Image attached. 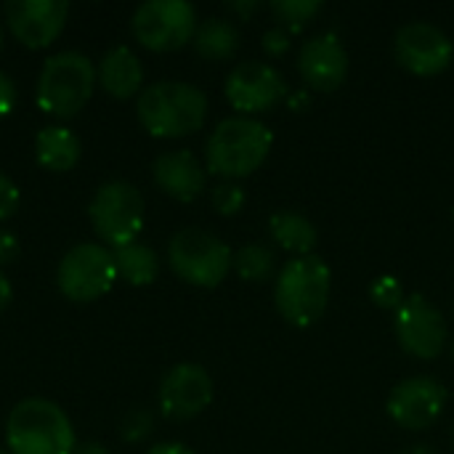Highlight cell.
Returning a JSON list of instances; mask_svg holds the SVG:
<instances>
[{
  "mask_svg": "<svg viewBox=\"0 0 454 454\" xmlns=\"http://www.w3.org/2000/svg\"><path fill=\"white\" fill-rule=\"evenodd\" d=\"M210 202H213V207H215L221 215H234V213L245 205V192H242L239 184L223 181V184H218V186L213 189Z\"/></svg>",
  "mask_w": 454,
  "mask_h": 454,
  "instance_id": "cell-26",
  "label": "cell"
},
{
  "mask_svg": "<svg viewBox=\"0 0 454 454\" xmlns=\"http://www.w3.org/2000/svg\"><path fill=\"white\" fill-rule=\"evenodd\" d=\"M96 234L114 250L136 242L144 226V197L130 181H106L88 205Z\"/></svg>",
  "mask_w": 454,
  "mask_h": 454,
  "instance_id": "cell-7",
  "label": "cell"
},
{
  "mask_svg": "<svg viewBox=\"0 0 454 454\" xmlns=\"http://www.w3.org/2000/svg\"><path fill=\"white\" fill-rule=\"evenodd\" d=\"M19 207V186L13 184L11 176L0 170V221L8 218Z\"/></svg>",
  "mask_w": 454,
  "mask_h": 454,
  "instance_id": "cell-29",
  "label": "cell"
},
{
  "mask_svg": "<svg viewBox=\"0 0 454 454\" xmlns=\"http://www.w3.org/2000/svg\"><path fill=\"white\" fill-rule=\"evenodd\" d=\"M231 266L247 282H266L277 269V255H274V250L269 245L250 242V245H245V247H239L234 253Z\"/></svg>",
  "mask_w": 454,
  "mask_h": 454,
  "instance_id": "cell-23",
  "label": "cell"
},
{
  "mask_svg": "<svg viewBox=\"0 0 454 454\" xmlns=\"http://www.w3.org/2000/svg\"><path fill=\"white\" fill-rule=\"evenodd\" d=\"M271 144L274 133L261 120L245 114L226 117L213 128L205 144L207 170L229 181L245 178L263 165L271 152Z\"/></svg>",
  "mask_w": 454,
  "mask_h": 454,
  "instance_id": "cell-2",
  "label": "cell"
},
{
  "mask_svg": "<svg viewBox=\"0 0 454 454\" xmlns=\"http://www.w3.org/2000/svg\"><path fill=\"white\" fill-rule=\"evenodd\" d=\"M394 333L399 346L418 359H434L444 351L450 340V327L444 314L426 301V295H410L394 319Z\"/></svg>",
  "mask_w": 454,
  "mask_h": 454,
  "instance_id": "cell-10",
  "label": "cell"
},
{
  "mask_svg": "<svg viewBox=\"0 0 454 454\" xmlns=\"http://www.w3.org/2000/svg\"><path fill=\"white\" fill-rule=\"evenodd\" d=\"M319 11H322V0H274L271 3V13L290 32H301Z\"/></svg>",
  "mask_w": 454,
  "mask_h": 454,
  "instance_id": "cell-24",
  "label": "cell"
},
{
  "mask_svg": "<svg viewBox=\"0 0 454 454\" xmlns=\"http://www.w3.org/2000/svg\"><path fill=\"white\" fill-rule=\"evenodd\" d=\"M141 125L160 138L189 136L207 117V96L184 80H160L141 90L136 104Z\"/></svg>",
  "mask_w": 454,
  "mask_h": 454,
  "instance_id": "cell-1",
  "label": "cell"
},
{
  "mask_svg": "<svg viewBox=\"0 0 454 454\" xmlns=\"http://www.w3.org/2000/svg\"><path fill=\"white\" fill-rule=\"evenodd\" d=\"M133 35L152 51H176L194 40L197 11L189 0H146L133 11Z\"/></svg>",
  "mask_w": 454,
  "mask_h": 454,
  "instance_id": "cell-8",
  "label": "cell"
},
{
  "mask_svg": "<svg viewBox=\"0 0 454 454\" xmlns=\"http://www.w3.org/2000/svg\"><path fill=\"white\" fill-rule=\"evenodd\" d=\"M16 104V85L13 80L0 69V117H5Z\"/></svg>",
  "mask_w": 454,
  "mask_h": 454,
  "instance_id": "cell-30",
  "label": "cell"
},
{
  "mask_svg": "<svg viewBox=\"0 0 454 454\" xmlns=\"http://www.w3.org/2000/svg\"><path fill=\"white\" fill-rule=\"evenodd\" d=\"M370 298H372L375 306L388 309V311H399L402 303L407 301L402 282H399L396 277H388V274H386V277H378V279L370 285Z\"/></svg>",
  "mask_w": 454,
  "mask_h": 454,
  "instance_id": "cell-25",
  "label": "cell"
},
{
  "mask_svg": "<svg viewBox=\"0 0 454 454\" xmlns=\"http://www.w3.org/2000/svg\"><path fill=\"white\" fill-rule=\"evenodd\" d=\"M0 454H11V452H5V450H0Z\"/></svg>",
  "mask_w": 454,
  "mask_h": 454,
  "instance_id": "cell-40",
  "label": "cell"
},
{
  "mask_svg": "<svg viewBox=\"0 0 454 454\" xmlns=\"http://www.w3.org/2000/svg\"><path fill=\"white\" fill-rule=\"evenodd\" d=\"M194 48L205 59H215V61L231 59L237 53V48H239V29L229 19L210 16V19H205V21L197 24Z\"/></svg>",
  "mask_w": 454,
  "mask_h": 454,
  "instance_id": "cell-21",
  "label": "cell"
},
{
  "mask_svg": "<svg viewBox=\"0 0 454 454\" xmlns=\"http://www.w3.org/2000/svg\"><path fill=\"white\" fill-rule=\"evenodd\" d=\"M146 454H194L186 444L181 442H162V444H154Z\"/></svg>",
  "mask_w": 454,
  "mask_h": 454,
  "instance_id": "cell-32",
  "label": "cell"
},
{
  "mask_svg": "<svg viewBox=\"0 0 454 454\" xmlns=\"http://www.w3.org/2000/svg\"><path fill=\"white\" fill-rule=\"evenodd\" d=\"M394 53L412 74L431 77L452 64L454 45L442 27L431 21H410L399 27L394 37Z\"/></svg>",
  "mask_w": 454,
  "mask_h": 454,
  "instance_id": "cell-11",
  "label": "cell"
},
{
  "mask_svg": "<svg viewBox=\"0 0 454 454\" xmlns=\"http://www.w3.org/2000/svg\"><path fill=\"white\" fill-rule=\"evenodd\" d=\"M16 255H19V239L8 229H0V266L16 261Z\"/></svg>",
  "mask_w": 454,
  "mask_h": 454,
  "instance_id": "cell-31",
  "label": "cell"
},
{
  "mask_svg": "<svg viewBox=\"0 0 454 454\" xmlns=\"http://www.w3.org/2000/svg\"><path fill=\"white\" fill-rule=\"evenodd\" d=\"M98 80H101L104 90H109L112 96L128 98L136 90H141L144 67L128 45H117L104 53V59L98 64Z\"/></svg>",
  "mask_w": 454,
  "mask_h": 454,
  "instance_id": "cell-18",
  "label": "cell"
},
{
  "mask_svg": "<svg viewBox=\"0 0 454 454\" xmlns=\"http://www.w3.org/2000/svg\"><path fill=\"white\" fill-rule=\"evenodd\" d=\"M450 351H452V359H454V340H452V346H450Z\"/></svg>",
  "mask_w": 454,
  "mask_h": 454,
  "instance_id": "cell-38",
  "label": "cell"
},
{
  "mask_svg": "<svg viewBox=\"0 0 454 454\" xmlns=\"http://www.w3.org/2000/svg\"><path fill=\"white\" fill-rule=\"evenodd\" d=\"M11 295H13V290H11V282L5 279V274L0 271V311L11 303Z\"/></svg>",
  "mask_w": 454,
  "mask_h": 454,
  "instance_id": "cell-35",
  "label": "cell"
},
{
  "mask_svg": "<svg viewBox=\"0 0 454 454\" xmlns=\"http://www.w3.org/2000/svg\"><path fill=\"white\" fill-rule=\"evenodd\" d=\"M154 181L157 186L181 200V202H192L200 197V192L205 189L207 173L202 168V162L189 152V149H173V152H162L154 165Z\"/></svg>",
  "mask_w": 454,
  "mask_h": 454,
  "instance_id": "cell-17",
  "label": "cell"
},
{
  "mask_svg": "<svg viewBox=\"0 0 454 454\" xmlns=\"http://www.w3.org/2000/svg\"><path fill=\"white\" fill-rule=\"evenodd\" d=\"M399 454H439L431 444H410V447H404Z\"/></svg>",
  "mask_w": 454,
  "mask_h": 454,
  "instance_id": "cell-36",
  "label": "cell"
},
{
  "mask_svg": "<svg viewBox=\"0 0 454 454\" xmlns=\"http://www.w3.org/2000/svg\"><path fill=\"white\" fill-rule=\"evenodd\" d=\"M269 231L279 247H285L287 253H295V255H311V250L317 247V239H319L317 226L295 210H277L269 218Z\"/></svg>",
  "mask_w": 454,
  "mask_h": 454,
  "instance_id": "cell-20",
  "label": "cell"
},
{
  "mask_svg": "<svg viewBox=\"0 0 454 454\" xmlns=\"http://www.w3.org/2000/svg\"><path fill=\"white\" fill-rule=\"evenodd\" d=\"M117 279L114 255L98 242H80L59 263V287L69 301L88 303L101 298Z\"/></svg>",
  "mask_w": 454,
  "mask_h": 454,
  "instance_id": "cell-9",
  "label": "cell"
},
{
  "mask_svg": "<svg viewBox=\"0 0 454 454\" xmlns=\"http://www.w3.org/2000/svg\"><path fill=\"white\" fill-rule=\"evenodd\" d=\"M287 96V82L271 64L242 61L226 77V98L239 112H263Z\"/></svg>",
  "mask_w": 454,
  "mask_h": 454,
  "instance_id": "cell-14",
  "label": "cell"
},
{
  "mask_svg": "<svg viewBox=\"0 0 454 454\" xmlns=\"http://www.w3.org/2000/svg\"><path fill=\"white\" fill-rule=\"evenodd\" d=\"M447 407V388L431 375H415L394 386L388 396V415L407 431H423L434 426Z\"/></svg>",
  "mask_w": 454,
  "mask_h": 454,
  "instance_id": "cell-12",
  "label": "cell"
},
{
  "mask_svg": "<svg viewBox=\"0 0 454 454\" xmlns=\"http://www.w3.org/2000/svg\"><path fill=\"white\" fill-rule=\"evenodd\" d=\"M72 454H112L104 444H96V442H85V444H77Z\"/></svg>",
  "mask_w": 454,
  "mask_h": 454,
  "instance_id": "cell-34",
  "label": "cell"
},
{
  "mask_svg": "<svg viewBox=\"0 0 454 454\" xmlns=\"http://www.w3.org/2000/svg\"><path fill=\"white\" fill-rule=\"evenodd\" d=\"M112 255H114L117 277H122L130 285H149V282H154V277L160 271L157 253L144 242H130V245L114 247Z\"/></svg>",
  "mask_w": 454,
  "mask_h": 454,
  "instance_id": "cell-22",
  "label": "cell"
},
{
  "mask_svg": "<svg viewBox=\"0 0 454 454\" xmlns=\"http://www.w3.org/2000/svg\"><path fill=\"white\" fill-rule=\"evenodd\" d=\"M261 45L269 56H282L290 48V29H285L282 24H274L263 32Z\"/></svg>",
  "mask_w": 454,
  "mask_h": 454,
  "instance_id": "cell-28",
  "label": "cell"
},
{
  "mask_svg": "<svg viewBox=\"0 0 454 454\" xmlns=\"http://www.w3.org/2000/svg\"><path fill=\"white\" fill-rule=\"evenodd\" d=\"M96 67L80 51H59L45 59L37 77V104L56 117H74L93 93Z\"/></svg>",
  "mask_w": 454,
  "mask_h": 454,
  "instance_id": "cell-5",
  "label": "cell"
},
{
  "mask_svg": "<svg viewBox=\"0 0 454 454\" xmlns=\"http://www.w3.org/2000/svg\"><path fill=\"white\" fill-rule=\"evenodd\" d=\"M152 426H154V418L149 410H133L122 420V439L125 442H144L152 434Z\"/></svg>",
  "mask_w": 454,
  "mask_h": 454,
  "instance_id": "cell-27",
  "label": "cell"
},
{
  "mask_svg": "<svg viewBox=\"0 0 454 454\" xmlns=\"http://www.w3.org/2000/svg\"><path fill=\"white\" fill-rule=\"evenodd\" d=\"M168 261H170V269L184 282L197 285V287H215L226 279L234 253L215 234L189 226L170 237Z\"/></svg>",
  "mask_w": 454,
  "mask_h": 454,
  "instance_id": "cell-6",
  "label": "cell"
},
{
  "mask_svg": "<svg viewBox=\"0 0 454 454\" xmlns=\"http://www.w3.org/2000/svg\"><path fill=\"white\" fill-rule=\"evenodd\" d=\"M452 447H454V428H452Z\"/></svg>",
  "mask_w": 454,
  "mask_h": 454,
  "instance_id": "cell-39",
  "label": "cell"
},
{
  "mask_svg": "<svg viewBox=\"0 0 454 454\" xmlns=\"http://www.w3.org/2000/svg\"><path fill=\"white\" fill-rule=\"evenodd\" d=\"M0 48H3V27H0Z\"/></svg>",
  "mask_w": 454,
  "mask_h": 454,
  "instance_id": "cell-37",
  "label": "cell"
},
{
  "mask_svg": "<svg viewBox=\"0 0 454 454\" xmlns=\"http://www.w3.org/2000/svg\"><path fill=\"white\" fill-rule=\"evenodd\" d=\"M229 8L237 11L239 16H250L253 11H258V3H255V0H242V3H239V0H231Z\"/></svg>",
  "mask_w": 454,
  "mask_h": 454,
  "instance_id": "cell-33",
  "label": "cell"
},
{
  "mask_svg": "<svg viewBox=\"0 0 454 454\" xmlns=\"http://www.w3.org/2000/svg\"><path fill=\"white\" fill-rule=\"evenodd\" d=\"M330 266L319 255H295L282 266L274 282L277 311L295 327H309L322 319L330 301Z\"/></svg>",
  "mask_w": 454,
  "mask_h": 454,
  "instance_id": "cell-4",
  "label": "cell"
},
{
  "mask_svg": "<svg viewBox=\"0 0 454 454\" xmlns=\"http://www.w3.org/2000/svg\"><path fill=\"white\" fill-rule=\"evenodd\" d=\"M298 69L314 90H335L348 74V53L338 32L327 29L309 37L298 53Z\"/></svg>",
  "mask_w": 454,
  "mask_h": 454,
  "instance_id": "cell-16",
  "label": "cell"
},
{
  "mask_svg": "<svg viewBox=\"0 0 454 454\" xmlns=\"http://www.w3.org/2000/svg\"><path fill=\"white\" fill-rule=\"evenodd\" d=\"M213 402V378L205 367L184 362L165 372L160 383V410L170 420L197 418Z\"/></svg>",
  "mask_w": 454,
  "mask_h": 454,
  "instance_id": "cell-13",
  "label": "cell"
},
{
  "mask_svg": "<svg viewBox=\"0 0 454 454\" xmlns=\"http://www.w3.org/2000/svg\"><path fill=\"white\" fill-rule=\"evenodd\" d=\"M452 218H454V207H452Z\"/></svg>",
  "mask_w": 454,
  "mask_h": 454,
  "instance_id": "cell-41",
  "label": "cell"
},
{
  "mask_svg": "<svg viewBox=\"0 0 454 454\" xmlns=\"http://www.w3.org/2000/svg\"><path fill=\"white\" fill-rule=\"evenodd\" d=\"M67 13H69L67 0H8L5 3V21L11 32L27 48L51 45L61 35Z\"/></svg>",
  "mask_w": 454,
  "mask_h": 454,
  "instance_id": "cell-15",
  "label": "cell"
},
{
  "mask_svg": "<svg viewBox=\"0 0 454 454\" xmlns=\"http://www.w3.org/2000/svg\"><path fill=\"white\" fill-rule=\"evenodd\" d=\"M5 444L11 454H72L77 447L67 412L40 396L24 399L11 410Z\"/></svg>",
  "mask_w": 454,
  "mask_h": 454,
  "instance_id": "cell-3",
  "label": "cell"
},
{
  "mask_svg": "<svg viewBox=\"0 0 454 454\" xmlns=\"http://www.w3.org/2000/svg\"><path fill=\"white\" fill-rule=\"evenodd\" d=\"M82 144L74 130L64 125H45L35 136V154L37 162L48 170H69L77 165Z\"/></svg>",
  "mask_w": 454,
  "mask_h": 454,
  "instance_id": "cell-19",
  "label": "cell"
}]
</instances>
